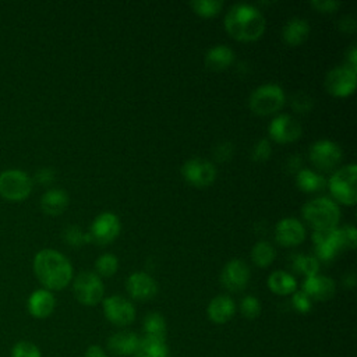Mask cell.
<instances>
[{
    "label": "cell",
    "mask_w": 357,
    "mask_h": 357,
    "mask_svg": "<svg viewBox=\"0 0 357 357\" xmlns=\"http://www.w3.org/2000/svg\"><path fill=\"white\" fill-rule=\"evenodd\" d=\"M84 357H109V354L99 344H92L85 350Z\"/></svg>",
    "instance_id": "cell-44"
},
{
    "label": "cell",
    "mask_w": 357,
    "mask_h": 357,
    "mask_svg": "<svg viewBox=\"0 0 357 357\" xmlns=\"http://www.w3.org/2000/svg\"><path fill=\"white\" fill-rule=\"evenodd\" d=\"M328 188L332 199L337 204L354 205L357 201V166L349 163L339 167L328 180Z\"/></svg>",
    "instance_id": "cell-4"
},
{
    "label": "cell",
    "mask_w": 357,
    "mask_h": 357,
    "mask_svg": "<svg viewBox=\"0 0 357 357\" xmlns=\"http://www.w3.org/2000/svg\"><path fill=\"white\" fill-rule=\"evenodd\" d=\"M63 237L73 247H79V245H82L85 243L92 241L89 233L82 231L78 226H68V227H66L64 231H63Z\"/></svg>",
    "instance_id": "cell-33"
},
{
    "label": "cell",
    "mask_w": 357,
    "mask_h": 357,
    "mask_svg": "<svg viewBox=\"0 0 357 357\" xmlns=\"http://www.w3.org/2000/svg\"><path fill=\"white\" fill-rule=\"evenodd\" d=\"M102 307L106 319L116 326H128L134 322L137 315L134 304L119 294L103 298Z\"/></svg>",
    "instance_id": "cell-10"
},
{
    "label": "cell",
    "mask_w": 357,
    "mask_h": 357,
    "mask_svg": "<svg viewBox=\"0 0 357 357\" xmlns=\"http://www.w3.org/2000/svg\"><path fill=\"white\" fill-rule=\"evenodd\" d=\"M213 153L218 160H220V162L227 160V159H230V156L233 153V145L230 142H220L215 146Z\"/></svg>",
    "instance_id": "cell-41"
},
{
    "label": "cell",
    "mask_w": 357,
    "mask_h": 357,
    "mask_svg": "<svg viewBox=\"0 0 357 357\" xmlns=\"http://www.w3.org/2000/svg\"><path fill=\"white\" fill-rule=\"evenodd\" d=\"M180 172L183 178L188 184L199 188L211 185L215 181L218 174L216 166L211 160H206L202 158L187 159L183 163Z\"/></svg>",
    "instance_id": "cell-7"
},
{
    "label": "cell",
    "mask_w": 357,
    "mask_h": 357,
    "mask_svg": "<svg viewBox=\"0 0 357 357\" xmlns=\"http://www.w3.org/2000/svg\"><path fill=\"white\" fill-rule=\"evenodd\" d=\"M286 95L280 85L269 82L262 84L257 86L250 98H248V106L250 109L259 116H268L278 110H280L284 105Z\"/></svg>",
    "instance_id": "cell-5"
},
{
    "label": "cell",
    "mask_w": 357,
    "mask_h": 357,
    "mask_svg": "<svg viewBox=\"0 0 357 357\" xmlns=\"http://www.w3.org/2000/svg\"><path fill=\"white\" fill-rule=\"evenodd\" d=\"M311 6L322 13H332L336 11L342 3L339 0H312Z\"/></svg>",
    "instance_id": "cell-40"
},
{
    "label": "cell",
    "mask_w": 357,
    "mask_h": 357,
    "mask_svg": "<svg viewBox=\"0 0 357 357\" xmlns=\"http://www.w3.org/2000/svg\"><path fill=\"white\" fill-rule=\"evenodd\" d=\"M11 357H42L39 347L29 340H20L11 349Z\"/></svg>",
    "instance_id": "cell-35"
},
{
    "label": "cell",
    "mask_w": 357,
    "mask_h": 357,
    "mask_svg": "<svg viewBox=\"0 0 357 357\" xmlns=\"http://www.w3.org/2000/svg\"><path fill=\"white\" fill-rule=\"evenodd\" d=\"M268 287L278 296H287L296 291L297 280L286 271H273L268 278Z\"/></svg>",
    "instance_id": "cell-26"
},
{
    "label": "cell",
    "mask_w": 357,
    "mask_h": 357,
    "mask_svg": "<svg viewBox=\"0 0 357 357\" xmlns=\"http://www.w3.org/2000/svg\"><path fill=\"white\" fill-rule=\"evenodd\" d=\"M268 132L273 141L279 144H287L298 139L303 128L296 117L287 113H280L271 120Z\"/></svg>",
    "instance_id": "cell-14"
},
{
    "label": "cell",
    "mask_w": 357,
    "mask_h": 357,
    "mask_svg": "<svg viewBox=\"0 0 357 357\" xmlns=\"http://www.w3.org/2000/svg\"><path fill=\"white\" fill-rule=\"evenodd\" d=\"M301 213L304 220L308 222L314 230L337 227L340 220L339 205L332 198L324 195L308 199L303 205Z\"/></svg>",
    "instance_id": "cell-3"
},
{
    "label": "cell",
    "mask_w": 357,
    "mask_h": 357,
    "mask_svg": "<svg viewBox=\"0 0 357 357\" xmlns=\"http://www.w3.org/2000/svg\"><path fill=\"white\" fill-rule=\"evenodd\" d=\"M293 269L298 273H303L305 278L314 276L319 272V261L317 257L298 254L293 258Z\"/></svg>",
    "instance_id": "cell-30"
},
{
    "label": "cell",
    "mask_w": 357,
    "mask_h": 357,
    "mask_svg": "<svg viewBox=\"0 0 357 357\" xmlns=\"http://www.w3.org/2000/svg\"><path fill=\"white\" fill-rule=\"evenodd\" d=\"M240 312L247 319H255L261 314V303L255 296H245L240 301Z\"/></svg>",
    "instance_id": "cell-34"
},
{
    "label": "cell",
    "mask_w": 357,
    "mask_h": 357,
    "mask_svg": "<svg viewBox=\"0 0 357 357\" xmlns=\"http://www.w3.org/2000/svg\"><path fill=\"white\" fill-rule=\"evenodd\" d=\"M346 56H347V63H349L347 66L356 70V66H357V46L354 43L347 49Z\"/></svg>",
    "instance_id": "cell-45"
},
{
    "label": "cell",
    "mask_w": 357,
    "mask_h": 357,
    "mask_svg": "<svg viewBox=\"0 0 357 357\" xmlns=\"http://www.w3.org/2000/svg\"><path fill=\"white\" fill-rule=\"evenodd\" d=\"M272 153V146L271 142L266 138H261L259 141L255 142V145L252 146L251 151V158L257 162H264L266 159H269Z\"/></svg>",
    "instance_id": "cell-37"
},
{
    "label": "cell",
    "mask_w": 357,
    "mask_h": 357,
    "mask_svg": "<svg viewBox=\"0 0 357 357\" xmlns=\"http://www.w3.org/2000/svg\"><path fill=\"white\" fill-rule=\"evenodd\" d=\"M337 26L342 32H347V33H351L356 31L357 28V22L356 20L351 17V15H344L342 17L339 21H337Z\"/></svg>",
    "instance_id": "cell-42"
},
{
    "label": "cell",
    "mask_w": 357,
    "mask_h": 357,
    "mask_svg": "<svg viewBox=\"0 0 357 357\" xmlns=\"http://www.w3.org/2000/svg\"><path fill=\"white\" fill-rule=\"evenodd\" d=\"M141 337L131 331H120L107 339V350L119 357H131L138 349Z\"/></svg>",
    "instance_id": "cell-19"
},
{
    "label": "cell",
    "mask_w": 357,
    "mask_h": 357,
    "mask_svg": "<svg viewBox=\"0 0 357 357\" xmlns=\"http://www.w3.org/2000/svg\"><path fill=\"white\" fill-rule=\"evenodd\" d=\"M32 190L31 177L17 169L4 170L0 174V194L10 201H20L29 195Z\"/></svg>",
    "instance_id": "cell-8"
},
{
    "label": "cell",
    "mask_w": 357,
    "mask_h": 357,
    "mask_svg": "<svg viewBox=\"0 0 357 357\" xmlns=\"http://www.w3.org/2000/svg\"><path fill=\"white\" fill-rule=\"evenodd\" d=\"M142 329H144V336L166 339L167 324L162 314L149 312L145 315V318L142 321Z\"/></svg>",
    "instance_id": "cell-28"
},
{
    "label": "cell",
    "mask_w": 357,
    "mask_h": 357,
    "mask_svg": "<svg viewBox=\"0 0 357 357\" xmlns=\"http://www.w3.org/2000/svg\"><path fill=\"white\" fill-rule=\"evenodd\" d=\"M251 278L248 265L241 259H230L220 272V283L229 291H241Z\"/></svg>",
    "instance_id": "cell-15"
},
{
    "label": "cell",
    "mask_w": 357,
    "mask_h": 357,
    "mask_svg": "<svg viewBox=\"0 0 357 357\" xmlns=\"http://www.w3.org/2000/svg\"><path fill=\"white\" fill-rule=\"evenodd\" d=\"M131 357H170L166 339L142 336L138 349Z\"/></svg>",
    "instance_id": "cell-25"
},
{
    "label": "cell",
    "mask_w": 357,
    "mask_h": 357,
    "mask_svg": "<svg viewBox=\"0 0 357 357\" xmlns=\"http://www.w3.org/2000/svg\"><path fill=\"white\" fill-rule=\"evenodd\" d=\"M234 61V52L227 45L218 43L208 49L205 53V66L209 70L222 71L226 70Z\"/></svg>",
    "instance_id": "cell-23"
},
{
    "label": "cell",
    "mask_w": 357,
    "mask_h": 357,
    "mask_svg": "<svg viewBox=\"0 0 357 357\" xmlns=\"http://www.w3.org/2000/svg\"><path fill=\"white\" fill-rule=\"evenodd\" d=\"M95 269H96V275L99 276H105V278L113 276L119 269V259L114 254L105 252L96 258Z\"/></svg>",
    "instance_id": "cell-31"
},
{
    "label": "cell",
    "mask_w": 357,
    "mask_h": 357,
    "mask_svg": "<svg viewBox=\"0 0 357 357\" xmlns=\"http://www.w3.org/2000/svg\"><path fill=\"white\" fill-rule=\"evenodd\" d=\"M56 307V298L47 289L35 290L28 298V311L33 318L43 319L52 315Z\"/></svg>",
    "instance_id": "cell-20"
},
{
    "label": "cell",
    "mask_w": 357,
    "mask_h": 357,
    "mask_svg": "<svg viewBox=\"0 0 357 357\" xmlns=\"http://www.w3.org/2000/svg\"><path fill=\"white\" fill-rule=\"evenodd\" d=\"M275 238L283 247H294L304 241L305 229L296 218H283L275 226Z\"/></svg>",
    "instance_id": "cell-17"
},
{
    "label": "cell",
    "mask_w": 357,
    "mask_h": 357,
    "mask_svg": "<svg viewBox=\"0 0 357 357\" xmlns=\"http://www.w3.org/2000/svg\"><path fill=\"white\" fill-rule=\"evenodd\" d=\"M73 293L82 305H96L103 300L105 284L95 272H81L73 282Z\"/></svg>",
    "instance_id": "cell-6"
},
{
    "label": "cell",
    "mask_w": 357,
    "mask_h": 357,
    "mask_svg": "<svg viewBox=\"0 0 357 357\" xmlns=\"http://www.w3.org/2000/svg\"><path fill=\"white\" fill-rule=\"evenodd\" d=\"M126 289L131 298L138 301H146L156 296L158 283L149 273L139 271V272L131 273L127 278Z\"/></svg>",
    "instance_id": "cell-16"
},
{
    "label": "cell",
    "mask_w": 357,
    "mask_h": 357,
    "mask_svg": "<svg viewBox=\"0 0 357 357\" xmlns=\"http://www.w3.org/2000/svg\"><path fill=\"white\" fill-rule=\"evenodd\" d=\"M291 106H293L294 110H297L300 113H305V112H308L311 109L312 99L305 92H297L291 98Z\"/></svg>",
    "instance_id": "cell-38"
},
{
    "label": "cell",
    "mask_w": 357,
    "mask_h": 357,
    "mask_svg": "<svg viewBox=\"0 0 357 357\" xmlns=\"http://www.w3.org/2000/svg\"><path fill=\"white\" fill-rule=\"evenodd\" d=\"M296 184L304 192H317L326 185V180L321 173L303 167L296 173Z\"/></svg>",
    "instance_id": "cell-27"
},
{
    "label": "cell",
    "mask_w": 357,
    "mask_h": 357,
    "mask_svg": "<svg viewBox=\"0 0 357 357\" xmlns=\"http://www.w3.org/2000/svg\"><path fill=\"white\" fill-rule=\"evenodd\" d=\"M225 28L230 36L251 42L262 36L266 28L264 14L250 3H236L225 15Z\"/></svg>",
    "instance_id": "cell-1"
},
{
    "label": "cell",
    "mask_w": 357,
    "mask_h": 357,
    "mask_svg": "<svg viewBox=\"0 0 357 357\" xmlns=\"http://www.w3.org/2000/svg\"><path fill=\"white\" fill-rule=\"evenodd\" d=\"M68 206V194L61 188L47 190L40 198V208L47 215H60Z\"/></svg>",
    "instance_id": "cell-24"
},
{
    "label": "cell",
    "mask_w": 357,
    "mask_h": 357,
    "mask_svg": "<svg viewBox=\"0 0 357 357\" xmlns=\"http://www.w3.org/2000/svg\"><path fill=\"white\" fill-rule=\"evenodd\" d=\"M357 74L356 70L349 66H337L331 68L324 79L325 89L337 98L349 96L356 88Z\"/></svg>",
    "instance_id": "cell-9"
},
{
    "label": "cell",
    "mask_w": 357,
    "mask_h": 357,
    "mask_svg": "<svg viewBox=\"0 0 357 357\" xmlns=\"http://www.w3.org/2000/svg\"><path fill=\"white\" fill-rule=\"evenodd\" d=\"M234 312H236V303L227 294H219L213 297L206 307V315L215 324L229 322L233 318Z\"/></svg>",
    "instance_id": "cell-21"
},
{
    "label": "cell",
    "mask_w": 357,
    "mask_h": 357,
    "mask_svg": "<svg viewBox=\"0 0 357 357\" xmlns=\"http://www.w3.org/2000/svg\"><path fill=\"white\" fill-rule=\"evenodd\" d=\"M188 6L194 10L195 14L201 17H213L222 10L223 1L222 0H194V1H190Z\"/></svg>",
    "instance_id": "cell-32"
},
{
    "label": "cell",
    "mask_w": 357,
    "mask_h": 357,
    "mask_svg": "<svg viewBox=\"0 0 357 357\" xmlns=\"http://www.w3.org/2000/svg\"><path fill=\"white\" fill-rule=\"evenodd\" d=\"M310 35V24L305 18L293 17L286 21L282 29L283 40L290 46L301 45Z\"/></svg>",
    "instance_id": "cell-22"
},
{
    "label": "cell",
    "mask_w": 357,
    "mask_h": 357,
    "mask_svg": "<svg viewBox=\"0 0 357 357\" xmlns=\"http://www.w3.org/2000/svg\"><path fill=\"white\" fill-rule=\"evenodd\" d=\"M343 283H344V286H347V287H353V286L356 284V276H354V273L346 275Z\"/></svg>",
    "instance_id": "cell-46"
},
{
    "label": "cell",
    "mask_w": 357,
    "mask_h": 357,
    "mask_svg": "<svg viewBox=\"0 0 357 357\" xmlns=\"http://www.w3.org/2000/svg\"><path fill=\"white\" fill-rule=\"evenodd\" d=\"M275 257H276V251L273 245L265 240L255 243L251 250V259L259 268L269 266L273 262Z\"/></svg>",
    "instance_id": "cell-29"
},
{
    "label": "cell",
    "mask_w": 357,
    "mask_h": 357,
    "mask_svg": "<svg viewBox=\"0 0 357 357\" xmlns=\"http://www.w3.org/2000/svg\"><path fill=\"white\" fill-rule=\"evenodd\" d=\"M308 156L318 170L328 172L340 163L342 149L336 142L331 139H318L311 144L308 149Z\"/></svg>",
    "instance_id": "cell-11"
},
{
    "label": "cell",
    "mask_w": 357,
    "mask_h": 357,
    "mask_svg": "<svg viewBox=\"0 0 357 357\" xmlns=\"http://www.w3.org/2000/svg\"><path fill=\"white\" fill-rule=\"evenodd\" d=\"M33 271L47 290H61L73 279V265L67 257L56 250H40L33 259Z\"/></svg>",
    "instance_id": "cell-2"
},
{
    "label": "cell",
    "mask_w": 357,
    "mask_h": 357,
    "mask_svg": "<svg viewBox=\"0 0 357 357\" xmlns=\"http://www.w3.org/2000/svg\"><path fill=\"white\" fill-rule=\"evenodd\" d=\"M312 241L315 244L318 261H332L340 251L344 250L340 227L314 230Z\"/></svg>",
    "instance_id": "cell-13"
},
{
    "label": "cell",
    "mask_w": 357,
    "mask_h": 357,
    "mask_svg": "<svg viewBox=\"0 0 357 357\" xmlns=\"http://www.w3.org/2000/svg\"><path fill=\"white\" fill-rule=\"evenodd\" d=\"M340 233H342V240H343V245L344 250L350 248L353 250L356 247V241H357V230L353 225H346L343 227H340Z\"/></svg>",
    "instance_id": "cell-39"
},
{
    "label": "cell",
    "mask_w": 357,
    "mask_h": 357,
    "mask_svg": "<svg viewBox=\"0 0 357 357\" xmlns=\"http://www.w3.org/2000/svg\"><path fill=\"white\" fill-rule=\"evenodd\" d=\"M35 177H36V180H38L39 183H42V184H49V183H52L53 178H54V170L50 169V167H42V169H39V170L36 172Z\"/></svg>",
    "instance_id": "cell-43"
},
{
    "label": "cell",
    "mask_w": 357,
    "mask_h": 357,
    "mask_svg": "<svg viewBox=\"0 0 357 357\" xmlns=\"http://www.w3.org/2000/svg\"><path fill=\"white\" fill-rule=\"evenodd\" d=\"M291 305L297 312L307 314L312 308V300L303 290H298L294 291L291 296Z\"/></svg>",
    "instance_id": "cell-36"
},
{
    "label": "cell",
    "mask_w": 357,
    "mask_h": 357,
    "mask_svg": "<svg viewBox=\"0 0 357 357\" xmlns=\"http://www.w3.org/2000/svg\"><path fill=\"white\" fill-rule=\"evenodd\" d=\"M120 230H121V223L119 216L110 211H105V212H100L92 220V225L88 233L93 243L105 245L114 241L120 234Z\"/></svg>",
    "instance_id": "cell-12"
},
{
    "label": "cell",
    "mask_w": 357,
    "mask_h": 357,
    "mask_svg": "<svg viewBox=\"0 0 357 357\" xmlns=\"http://www.w3.org/2000/svg\"><path fill=\"white\" fill-rule=\"evenodd\" d=\"M303 291L311 298L317 301H326L335 296L336 286L332 278L326 275L317 273L314 276H308L303 282Z\"/></svg>",
    "instance_id": "cell-18"
}]
</instances>
